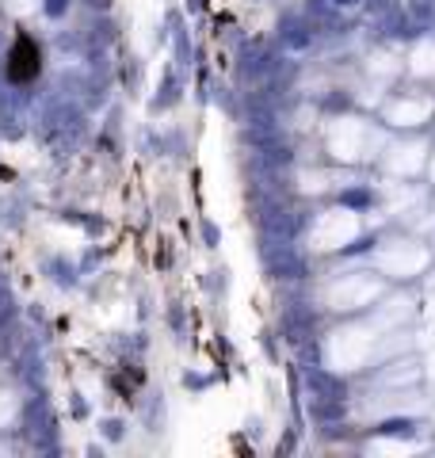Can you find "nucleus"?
I'll return each instance as SVG.
<instances>
[{"label":"nucleus","mask_w":435,"mask_h":458,"mask_svg":"<svg viewBox=\"0 0 435 458\" xmlns=\"http://www.w3.org/2000/svg\"><path fill=\"white\" fill-rule=\"evenodd\" d=\"M42 73V50L31 35H19L12 54H8V81L12 84H31Z\"/></svg>","instance_id":"1"}]
</instances>
